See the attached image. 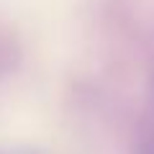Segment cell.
I'll return each mask as SVG.
<instances>
[{
  "label": "cell",
  "instance_id": "obj_1",
  "mask_svg": "<svg viewBox=\"0 0 154 154\" xmlns=\"http://www.w3.org/2000/svg\"><path fill=\"white\" fill-rule=\"evenodd\" d=\"M139 154H154V85H152V95H149V108H146V118H144Z\"/></svg>",
  "mask_w": 154,
  "mask_h": 154
}]
</instances>
